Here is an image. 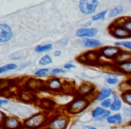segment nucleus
Masks as SVG:
<instances>
[{"label": "nucleus", "mask_w": 131, "mask_h": 129, "mask_svg": "<svg viewBox=\"0 0 131 129\" xmlns=\"http://www.w3.org/2000/svg\"><path fill=\"white\" fill-rule=\"evenodd\" d=\"M49 73H50V72H49V69H48V68H40V69H38L35 72L34 75L38 77H42L47 75Z\"/></svg>", "instance_id": "27"}, {"label": "nucleus", "mask_w": 131, "mask_h": 129, "mask_svg": "<svg viewBox=\"0 0 131 129\" xmlns=\"http://www.w3.org/2000/svg\"><path fill=\"white\" fill-rule=\"evenodd\" d=\"M124 113H125L126 116H131V108H126L124 109Z\"/></svg>", "instance_id": "35"}, {"label": "nucleus", "mask_w": 131, "mask_h": 129, "mask_svg": "<svg viewBox=\"0 0 131 129\" xmlns=\"http://www.w3.org/2000/svg\"><path fill=\"white\" fill-rule=\"evenodd\" d=\"M98 6L97 0H80L79 9L84 15H91L94 13Z\"/></svg>", "instance_id": "5"}, {"label": "nucleus", "mask_w": 131, "mask_h": 129, "mask_svg": "<svg viewBox=\"0 0 131 129\" xmlns=\"http://www.w3.org/2000/svg\"><path fill=\"white\" fill-rule=\"evenodd\" d=\"M95 91V86L90 83H83L78 87L77 91V96L87 98L89 95H92Z\"/></svg>", "instance_id": "10"}, {"label": "nucleus", "mask_w": 131, "mask_h": 129, "mask_svg": "<svg viewBox=\"0 0 131 129\" xmlns=\"http://www.w3.org/2000/svg\"><path fill=\"white\" fill-rule=\"evenodd\" d=\"M122 12H123V7L122 6H116L110 12V17H115L118 15H119V14H121Z\"/></svg>", "instance_id": "28"}, {"label": "nucleus", "mask_w": 131, "mask_h": 129, "mask_svg": "<svg viewBox=\"0 0 131 129\" xmlns=\"http://www.w3.org/2000/svg\"><path fill=\"white\" fill-rule=\"evenodd\" d=\"M46 129H49V128H48V127H46Z\"/></svg>", "instance_id": "44"}, {"label": "nucleus", "mask_w": 131, "mask_h": 129, "mask_svg": "<svg viewBox=\"0 0 131 129\" xmlns=\"http://www.w3.org/2000/svg\"><path fill=\"white\" fill-rule=\"evenodd\" d=\"M122 26H123V27L125 28V29L131 34V20H130V19H128V20L123 22Z\"/></svg>", "instance_id": "34"}, {"label": "nucleus", "mask_w": 131, "mask_h": 129, "mask_svg": "<svg viewBox=\"0 0 131 129\" xmlns=\"http://www.w3.org/2000/svg\"><path fill=\"white\" fill-rule=\"evenodd\" d=\"M129 124H130V125H131V121H130V122H129Z\"/></svg>", "instance_id": "43"}, {"label": "nucleus", "mask_w": 131, "mask_h": 129, "mask_svg": "<svg viewBox=\"0 0 131 129\" xmlns=\"http://www.w3.org/2000/svg\"><path fill=\"white\" fill-rule=\"evenodd\" d=\"M24 129H25V128H24Z\"/></svg>", "instance_id": "45"}, {"label": "nucleus", "mask_w": 131, "mask_h": 129, "mask_svg": "<svg viewBox=\"0 0 131 129\" xmlns=\"http://www.w3.org/2000/svg\"><path fill=\"white\" fill-rule=\"evenodd\" d=\"M118 75L116 74H109L108 76L106 77V83L110 85H115L118 83Z\"/></svg>", "instance_id": "22"}, {"label": "nucleus", "mask_w": 131, "mask_h": 129, "mask_svg": "<svg viewBox=\"0 0 131 129\" xmlns=\"http://www.w3.org/2000/svg\"><path fill=\"white\" fill-rule=\"evenodd\" d=\"M82 129H97L95 126H93V125H84V126L82 127Z\"/></svg>", "instance_id": "39"}, {"label": "nucleus", "mask_w": 131, "mask_h": 129, "mask_svg": "<svg viewBox=\"0 0 131 129\" xmlns=\"http://www.w3.org/2000/svg\"><path fill=\"white\" fill-rule=\"evenodd\" d=\"M18 98L20 99L22 101L28 102V103H31V102L37 101L38 98H37V94L32 91L30 90H23L18 93Z\"/></svg>", "instance_id": "12"}, {"label": "nucleus", "mask_w": 131, "mask_h": 129, "mask_svg": "<svg viewBox=\"0 0 131 129\" xmlns=\"http://www.w3.org/2000/svg\"><path fill=\"white\" fill-rule=\"evenodd\" d=\"M24 86H25V89L32 91L34 92L46 89V84H44L41 80L37 78H29L26 81Z\"/></svg>", "instance_id": "7"}, {"label": "nucleus", "mask_w": 131, "mask_h": 129, "mask_svg": "<svg viewBox=\"0 0 131 129\" xmlns=\"http://www.w3.org/2000/svg\"><path fill=\"white\" fill-rule=\"evenodd\" d=\"M121 99L125 103H127V105L131 106V89L128 91H123L121 93Z\"/></svg>", "instance_id": "24"}, {"label": "nucleus", "mask_w": 131, "mask_h": 129, "mask_svg": "<svg viewBox=\"0 0 131 129\" xmlns=\"http://www.w3.org/2000/svg\"><path fill=\"white\" fill-rule=\"evenodd\" d=\"M52 58L49 55H45L43 56L40 59L39 61V64H40V66H48L49 64H52Z\"/></svg>", "instance_id": "26"}, {"label": "nucleus", "mask_w": 131, "mask_h": 129, "mask_svg": "<svg viewBox=\"0 0 131 129\" xmlns=\"http://www.w3.org/2000/svg\"><path fill=\"white\" fill-rule=\"evenodd\" d=\"M63 85L64 84L61 82L59 78H50L46 83V89L52 92H63Z\"/></svg>", "instance_id": "8"}, {"label": "nucleus", "mask_w": 131, "mask_h": 129, "mask_svg": "<svg viewBox=\"0 0 131 129\" xmlns=\"http://www.w3.org/2000/svg\"><path fill=\"white\" fill-rule=\"evenodd\" d=\"M69 124V118L67 115H56L49 118L47 127L49 129H67Z\"/></svg>", "instance_id": "3"}, {"label": "nucleus", "mask_w": 131, "mask_h": 129, "mask_svg": "<svg viewBox=\"0 0 131 129\" xmlns=\"http://www.w3.org/2000/svg\"><path fill=\"white\" fill-rule=\"evenodd\" d=\"M17 67H18V66L16 64H7L6 66H3L0 67V74L2 75V74L6 73V72L13 71V70L17 69Z\"/></svg>", "instance_id": "23"}, {"label": "nucleus", "mask_w": 131, "mask_h": 129, "mask_svg": "<svg viewBox=\"0 0 131 129\" xmlns=\"http://www.w3.org/2000/svg\"><path fill=\"white\" fill-rule=\"evenodd\" d=\"M7 116V115H6L5 114L3 111H0V122H2V121H4V119Z\"/></svg>", "instance_id": "37"}, {"label": "nucleus", "mask_w": 131, "mask_h": 129, "mask_svg": "<svg viewBox=\"0 0 131 129\" xmlns=\"http://www.w3.org/2000/svg\"><path fill=\"white\" fill-rule=\"evenodd\" d=\"M116 47H124L126 49L131 50V41H122V42H116L115 43Z\"/></svg>", "instance_id": "30"}, {"label": "nucleus", "mask_w": 131, "mask_h": 129, "mask_svg": "<svg viewBox=\"0 0 131 129\" xmlns=\"http://www.w3.org/2000/svg\"><path fill=\"white\" fill-rule=\"evenodd\" d=\"M98 33V30L96 28H82L77 31L75 34L79 38H92L94 37Z\"/></svg>", "instance_id": "13"}, {"label": "nucleus", "mask_w": 131, "mask_h": 129, "mask_svg": "<svg viewBox=\"0 0 131 129\" xmlns=\"http://www.w3.org/2000/svg\"><path fill=\"white\" fill-rule=\"evenodd\" d=\"M1 129H24V122L15 116H7L1 122Z\"/></svg>", "instance_id": "4"}, {"label": "nucleus", "mask_w": 131, "mask_h": 129, "mask_svg": "<svg viewBox=\"0 0 131 129\" xmlns=\"http://www.w3.org/2000/svg\"><path fill=\"white\" fill-rule=\"evenodd\" d=\"M91 104V100L88 98L77 96L72 101L68 103L66 110L70 115H77L84 111Z\"/></svg>", "instance_id": "2"}, {"label": "nucleus", "mask_w": 131, "mask_h": 129, "mask_svg": "<svg viewBox=\"0 0 131 129\" xmlns=\"http://www.w3.org/2000/svg\"><path fill=\"white\" fill-rule=\"evenodd\" d=\"M111 104H112V99H111V98L106 99V100H102V101L101 102V106H102V108H104V109H111Z\"/></svg>", "instance_id": "29"}, {"label": "nucleus", "mask_w": 131, "mask_h": 129, "mask_svg": "<svg viewBox=\"0 0 131 129\" xmlns=\"http://www.w3.org/2000/svg\"><path fill=\"white\" fill-rule=\"evenodd\" d=\"M121 51V49L118 47H116V46H107V47L102 48L99 52H100L101 56H103V57H106L108 59L116 60L117 56L120 54Z\"/></svg>", "instance_id": "6"}, {"label": "nucleus", "mask_w": 131, "mask_h": 129, "mask_svg": "<svg viewBox=\"0 0 131 129\" xmlns=\"http://www.w3.org/2000/svg\"><path fill=\"white\" fill-rule=\"evenodd\" d=\"M60 55H61V51H60V50H57V51H55V52H54V56H59Z\"/></svg>", "instance_id": "40"}, {"label": "nucleus", "mask_w": 131, "mask_h": 129, "mask_svg": "<svg viewBox=\"0 0 131 129\" xmlns=\"http://www.w3.org/2000/svg\"><path fill=\"white\" fill-rule=\"evenodd\" d=\"M107 123L110 125H118L122 124L123 122V118H122V115L120 113H116L114 115H111L109 118H107Z\"/></svg>", "instance_id": "19"}, {"label": "nucleus", "mask_w": 131, "mask_h": 129, "mask_svg": "<svg viewBox=\"0 0 131 129\" xmlns=\"http://www.w3.org/2000/svg\"><path fill=\"white\" fill-rule=\"evenodd\" d=\"M65 73H66L65 70L61 69V68H54V69H52L50 71V75H54V76L58 75H63V74H65Z\"/></svg>", "instance_id": "33"}, {"label": "nucleus", "mask_w": 131, "mask_h": 129, "mask_svg": "<svg viewBox=\"0 0 131 129\" xmlns=\"http://www.w3.org/2000/svg\"><path fill=\"white\" fill-rule=\"evenodd\" d=\"M8 100H4V99H1L0 100V107H3L4 105H6V104H8Z\"/></svg>", "instance_id": "38"}, {"label": "nucleus", "mask_w": 131, "mask_h": 129, "mask_svg": "<svg viewBox=\"0 0 131 129\" xmlns=\"http://www.w3.org/2000/svg\"><path fill=\"white\" fill-rule=\"evenodd\" d=\"M12 36H13V31L10 26L5 24H0V42L1 43L8 42L12 39Z\"/></svg>", "instance_id": "11"}, {"label": "nucleus", "mask_w": 131, "mask_h": 129, "mask_svg": "<svg viewBox=\"0 0 131 129\" xmlns=\"http://www.w3.org/2000/svg\"><path fill=\"white\" fill-rule=\"evenodd\" d=\"M107 14V11H103L99 13L98 15H95L94 16H93V21H98V20H102V19L105 18V15Z\"/></svg>", "instance_id": "32"}, {"label": "nucleus", "mask_w": 131, "mask_h": 129, "mask_svg": "<svg viewBox=\"0 0 131 129\" xmlns=\"http://www.w3.org/2000/svg\"><path fill=\"white\" fill-rule=\"evenodd\" d=\"M80 44L85 48H97L102 45V42L98 40H95V39L85 38L81 40Z\"/></svg>", "instance_id": "16"}, {"label": "nucleus", "mask_w": 131, "mask_h": 129, "mask_svg": "<svg viewBox=\"0 0 131 129\" xmlns=\"http://www.w3.org/2000/svg\"><path fill=\"white\" fill-rule=\"evenodd\" d=\"M107 110L108 109L102 108V106H98V107L94 108V109L92 110V118H93V119H96V118H100L101 116H102Z\"/></svg>", "instance_id": "21"}, {"label": "nucleus", "mask_w": 131, "mask_h": 129, "mask_svg": "<svg viewBox=\"0 0 131 129\" xmlns=\"http://www.w3.org/2000/svg\"><path fill=\"white\" fill-rule=\"evenodd\" d=\"M117 69L126 75H131V60L117 64Z\"/></svg>", "instance_id": "17"}, {"label": "nucleus", "mask_w": 131, "mask_h": 129, "mask_svg": "<svg viewBox=\"0 0 131 129\" xmlns=\"http://www.w3.org/2000/svg\"><path fill=\"white\" fill-rule=\"evenodd\" d=\"M112 95H113L112 89H111L109 87H104L97 93L96 97H95V100L102 102V100H106V99L111 98V96H112Z\"/></svg>", "instance_id": "14"}, {"label": "nucleus", "mask_w": 131, "mask_h": 129, "mask_svg": "<svg viewBox=\"0 0 131 129\" xmlns=\"http://www.w3.org/2000/svg\"><path fill=\"white\" fill-rule=\"evenodd\" d=\"M126 82H127V84H128L129 86H130V88H131V78H129V79H127V81H126Z\"/></svg>", "instance_id": "41"}, {"label": "nucleus", "mask_w": 131, "mask_h": 129, "mask_svg": "<svg viewBox=\"0 0 131 129\" xmlns=\"http://www.w3.org/2000/svg\"><path fill=\"white\" fill-rule=\"evenodd\" d=\"M111 115V111L110 110V109H108V110L106 111V112L104 113L102 116H101L100 118H96V119H94V120H95V121H97V122H102V121H104V120H107V118H109Z\"/></svg>", "instance_id": "31"}, {"label": "nucleus", "mask_w": 131, "mask_h": 129, "mask_svg": "<svg viewBox=\"0 0 131 129\" xmlns=\"http://www.w3.org/2000/svg\"><path fill=\"white\" fill-rule=\"evenodd\" d=\"M39 106L44 110H51L55 107V101L51 99H41L39 100Z\"/></svg>", "instance_id": "18"}, {"label": "nucleus", "mask_w": 131, "mask_h": 129, "mask_svg": "<svg viewBox=\"0 0 131 129\" xmlns=\"http://www.w3.org/2000/svg\"><path fill=\"white\" fill-rule=\"evenodd\" d=\"M64 68L69 70V69H72V68H75V66L71 63H68V64H65V65H64Z\"/></svg>", "instance_id": "36"}, {"label": "nucleus", "mask_w": 131, "mask_h": 129, "mask_svg": "<svg viewBox=\"0 0 131 129\" xmlns=\"http://www.w3.org/2000/svg\"><path fill=\"white\" fill-rule=\"evenodd\" d=\"M49 121V116L46 112H38L24 121L25 129H40L48 125Z\"/></svg>", "instance_id": "1"}, {"label": "nucleus", "mask_w": 131, "mask_h": 129, "mask_svg": "<svg viewBox=\"0 0 131 129\" xmlns=\"http://www.w3.org/2000/svg\"><path fill=\"white\" fill-rule=\"evenodd\" d=\"M52 44H45V45H39L35 48V51L38 53H42V52H47L49 51L50 49H52Z\"/></svg>", "instance_id": "25"}, {"label": "nucleus", "mask_w": 131, "mask_h": 129, "mask_svg": "<svg viewBox=\"0 0 131 129\" xmlns=\"http://www.w3.org/2000/svg\"><path fill=\"white\" fill-rule=\"evenodd\" d=\"M115 25V24H114ZM110 31L112 34L113 37L117 39H120V40H123V39H127L131 38V34L123 27L122 25L119 24H116L114 28L111 27L110 28Z\"/></svg>", "instance_id": "9"}, {"label": "nucleus", "mask_w": 131, "mask_h": 129, "mask_svg": "<svg viewBox=\"0 0 131 129\" xmlns=\"http://www.w3.org/2000/svg\"><path fill=\"white\" fill-rule=\"evenodd\" d=\"M112 97V104H111L110 110L113 112H118L122 109V99L117 93H113Z\"/></svg>", "instance_id": "15"}, {"label": "nucleus", "mask_w": 131, "mask_h": 129, "mask_svg": "<svg viewBox=\"0 0 131 129\" xmlns=\"http://www.w3.org/2000/svg\"><path fill=\"white\" fill-rule=\"evenodd\" d=\"M131 60V52H127V51H121L120 54L117 56L116 58V63H122V62L129 61Z\"/></svg>", "instance_id": "20"}, {"label": "nucleus", "mask_w": 131, "mask_h": 129, "mask_svg": "<svg viewBox=\"0 0 131 129\" xmlns=\"http://www.w3.org/2000/svg\"><path fill=\"white\" fill-rule=\"evenodd\" d=\"M91 24H92V22H87V24H84V27H87V26L91 25Z\"/></svg>", "instance_id": "42"}]
</instances>
